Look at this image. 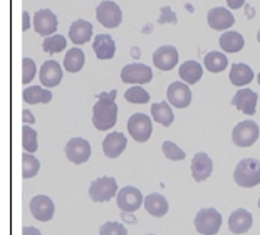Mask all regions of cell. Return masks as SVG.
Wrapping results in <instances>:
<instances>
[{"mask_svg":"<svg viewBox=\"0 0 260 235\" xmlns=\"http://www.w3.org/2000/svg\"><path fill=\"white\" fill-rule=\"evenodd\" d=\"M32 217L39 222H49L52 220L54 212H56V205L54 201L47 197V195H36L29 203Z\"/></svg>","mask_w":260,"mask_h":235,"instance_id":"8fae6325","label":"cell"},{"mask_svg":"<svg viewBox=\"0 0 260 235\" xmlns=\"http://www.w3.org/2000/svg\"><path fill=\"white\" fill-rule=\"evenodd\" d=\"M153 79V71L149 69V66L140 64V63H133L126 64L121 71V81L128 82V84H146Z\"/></svg>","mask_w":260,"mask_h":235,"instance_id":"9c48e42d","label":"cell"},{"mask_svg":"<svg viewBox=\"0 0 260 235\" xmlns=\"http://www.w3.org/2000/svg\"><path fill=\"white\" fill-rule=\"evenodd\" d=\"M36 76V64L34 61L29 59V57H24L22 59V82L24 84H29Z\"/></svg>","mask_w":260,"mask_h":235,"instance_id":"8d00e7d4","label":"cell"},{"mask_svg":"<svg viewBox=\"0 0 260 235\" xmlns=\"http://www.w3.org/2000/svg\"><path fill=\"white\" fill-rule=\"evenodd\" d=\"M39 79H41L42 86L56 87L62 79V69H60L57 61H46L41 67V72H39Z\"/></svg>","mask_w":260,"mask_h":235,"instance_id":"ffe728a7","label":"cell"},{"mask_svg":"<svg viewBox=\"0 0 260 235\" xmlns=\"http://www.w3.org/2000/svg\"><path fill=\"white\" fill-rule=\"evenodd\" d=\"M161 150H163V155L171 161H181L186 158L185 151L181 150L178 144H175L173 141H163Z\"/></svg>","mask_w":260,"mask_h":235,"instance_id":"e575fe53","label":"cell"},{"mask_svg":"<svg viewBox=\"0 0 260 235\" xmlns=\"http://www.w3.org/2000/svg\"><path fill=\"white\" fill-rule=\"evenodd\" d=\"M128 146V139L123 133L119 131H113L109 133L103 141V151L106 155V158H118V156L123 153Z\"/></svg>","mask_w":260,"mask_h":235,"instance_id":"e0dca14e","label":"cell"},{"mask_svg":"<svg viewBox=\"0 0 260 235\" xmlns=\"http://www.w3.org/2000/svg\"><path fill=\"white\" fill-rule=\"evenodd\" d=\"M66 158L73 161L74 165H82L89 160L91 156V144L82 138H73L69 139L64 148Z\"/></svg>","mask_w":260,"mask_h":235,"instance_id":"30bf717a","label":"cell"},{"mask_svg":"<svg viewBox=\"0 0 260 235\" xmlns=\"http://www.w3.org/2000/svg\"><path fill=\"white\" fill-rule=\"evenodd\" d=\"M22 17H24V25H22V31H27L29 29V25H30V19H29V14L24 12L22 14Z\"/></svg>","mask_w":260,"mask_h":235,"instance_id":"b9f144b4","label":"cell"},{"mask_svg":"<svg viewBox=\"0 0 260 235\" xmlns=\"http://www.w3.org/2000/svg\"><path fill=\"white\" fill-rule=\"evenodd\" d=\"M91 37H92V24H89L87 20L77 19L76 22H73V25L69 27V39L76 46L89 42Z\"/></svg>","mask_w":260,"mask_h":235,"instance_id":"7402d4cb","label":"cell"},{"mask_svg":"<svg viewBox=\"0 0 260 235\" xmlns=\"http://www.w3.org/2000/svg\"><path fill=\"white\" fill-rule=\"evenodd\" d=\"M203 64L210 72H222L223 69H226V66H229V59H226V55L223 52L213 50V52H208L205 55Z\"/></svg>","mask_w":260,"mask_h":235,"instance_id":"f546056e","label":"cell"},{"mask_svg":"<svg viewBox=\"0 0 260 235\" xmlns=\"http://www.w3.org/2000/svg\"><path fill=\"white\" fill-rule=\"evenodd\" d=\"M92 50H94V54H96L98 59L108 61V59H113L114 57V54H116V44L113 41V37L108 36V34H98V36L94 37Z\"/></svg>","mask_w":260,"mask_h":235,"instance_id":"44dd1931","label":"cell"},{"mask_svg":"<svg viewBox=\"0 0 260 235\" xmlns=\"http://www.w3.org/2000/svg\"><path fill=\"white\" fill-rule=\"evenodd\" d=\"M145 210L148 212L149 215L153 217H165L168 214V200L163 197L161 193H149L148 197L145 198Z\"/></svg>","mask_w":260,"mask_h":235,"instance_id":"603a6c76","label":"cell"},{"mask_svg":"<svg viewBox=\"0 0 260 235\" xmlns=\"http://www.w3.org/2000/svg\"><path fill=\"white\" fill-rule=\"evenodd\" d=\"M96 17H98L99 24L104 25L106 29H116V27L121 24V20H123V12H121L118 4L104 0V2L98 5Z\"/></svg>","mask_w":260,"mask_h":235,"instance_id":"ba28073f","label":"cell"},{"mask_svg":"<svg viewBox=\"0 0 260 235\" xmlns=\"http://www.w3.org/2000/svg\"><path fill=\"white\" fill-rule=\"evenodd\" d=\"M234 180L242 188H253L260 183V161L255 158H243L234 171Z\"/></svg>","mask_w":260,"mask_h":235,"instance_id":"7a4b0ae2","label":"cell"},{"mask_svg":"<svg viewBox=\"0 0 260 235\" xmlns=\"http://www.w3.org/2000/svg\"><path fill=\"white\" fill-rule=\"evenodd\" d=\"M230 82L237 87H243L247 84H250L253 81V71L243 63H235L232 64L230 69Z\"/></svg>","mask_w":260,"mask_h":235,"instance_id":"cb8c5ba5","label":"cell"},{"mask_svg":"<svg viewBox=\"0 0 260 235\" xmlns=\"http://www.w3.org/2000/svg\"><path fill=\"white\" fill-rule=\"evenodd\" d=\"M252 223H253V218L250 212L245 209H239V210L232 212L229 217V230L235 235H242L250 230Z\"/></svg>","mask_w":260,"mask_h":235,"instance_id":"d6986e66","label":"cell"},{"mask_svg":"<svg viewBox=\"0 0 260 235\" xmlns=\"http://www.w3.org/2000/svg\"><path fill=\"white\" fill-rule=\"evenodd\" d=\"M66 46H68V41H66V37L60 36V34H52V36L44 39V42H42L44 50L49 54L60 52V50L66 49Z\"/></svg>","mask_w":260,"mask_h":235,"instance_id":"d6a6232c","label":"cell"},{"mask_svg":"<svg viewBox=\"0 0 260 235\" xmlns=\"http://www.w3.org/2000/svg\"><path fill=\"white\" fill-rule=\"evenodd\" d=\"M203 76V67L197 61H186L180 66V77L186 84H197Z\"/></svg>","mask_w":260,"mask_h":235,"instance_id":"d4e9b609","label":"cell"},{"mask_svg":"<svg viewBox=\"0 0 260 235\" xmlns=\"http://www.w3.org/2000/svg\"><path fill=\"white\" fill-rule=\"evenodd\" d=\"M257 101H258V96L255 91H252V89H240V91H237L235 96L232 98V104L239 111H242V113L253 116L257 111Z\"/></svg>","mask_w":260,"mask_h":235,"instance_id":"9a60e30c","label":"cell"},{"mask_svg":"<svg viewBox=\"0 0 260 235\" xmlns=\"http://www.w3.org/2000/svg\"><path fill=\"white\" fill-rule=\"evenodd\" d=\"M257 79H258V84H260V72H258V77H257Z\"/></svg>","mask_w":260,"mask_h":235,"instance_id":"ee69618b","label":"cell"},{"mask_svg":"<svg viewBox=\"0 0 260 235\" xmlns=\"http://www.w3.org/2000/svg\"><path fill=\"white\" fill-rule=\"evenodd\" d=\"M195 228L202 235H217L222 227V214L217 209H202L195 217Z\"/></svg>","mask_w":260,"mask_h":235,"instance_id":"3957f363","label":"cell"},{"mask_svg":"<svg viewBox=\"0 0 260 235\" xmlns=\"http://www.w3.org/2000/svg\"><path fill=\"white\" fill-rule=\"evenodd\" d=\"M151 116H153V120L159 123L161 126H171L173 125V120H175L170 104L165 103V101L163 103H154L151 106Z\"/></svg>","mask_w":260,"mask_h":235,"instance_id":"f1b7e54d","label":"cell"},{"mask_svg":"<svg viewBox=\"0 0 260 235\" xmlns=\"http://www.w3.org/2000/svg\"><path fill=\"white\" fill-rule=\"evenodd\" d=\"M128 131L135 141L145 143L153 133V123L149 120V116L143 113H136L128 120Z\"/></svg>","mask_w":260,"mask_h":235,"instance_id":"52a82bcc","label":"cell"},{"mask_svg":"<svg viewBox=\"0 0 260 235\" xmlns=\"http://www.w3.org/2000/svg\"><path fill=\"white\" fill-rule=\"evenodd\" d=\"M213 171V161L212 158L200 151L191 158V177L195 182H205L207 178H210Z\"/></svg>","mask_w":260,"mask_h":235,"instance_id":"2e32d148","label":"cell"},{"mask_svg":"<svg viewBox=\"0 0 260 235\" xmlns=\"http://www.w3.org/2000/svg\"><path fill=\"white\" fill-rule=\"evenodd\" d=\"M22 235H42V233L36 227H24L22 228Z\"/></svg>","mask_w":260,"mask_h":235,"instance_id":"ab89813d","label":"cell"},{"mask_svg":"<svg viewBox=\"0 0 260 235\" xmlns=\"http://www.w3.org/2000/svg\"><path fill=\"white\" fill-rule=\"evenodd\" d=\"M116 91L101 93L98 96L96 104L92 106V125L99 131H108L116 125L118 118V106L114 103Z\"/></svg>","mask_w":260,"mask_h":235,"instance_id":"6da1fadb","label":"cell"},{"mask_svg":"<svg viewBox=\"0 0 260 235\" xmlns=\"http://www.w3.org/2000/svg\"><path fill=\"white\" fill-rule=\"evenodd\" d=\"M39 170H41V161L32 153L24 151V155H22V177L34 178L39 173Z\"/></svg>","mask_w":260,"mask_h":235,"instance_id":"4dcf8cb0","label":"cell"},{"mask_svg":"<svg viewBox=\"0 0 260 235\" xmlns=\"http://www.w3.org/2000/svg\"><path fill=\"white\" fill-rule=\"evenodd\" d=\"M59 25L57 22V17L52 10L49 9H42V10H37L36 15H34V29L39 36L42 37H49L56 32Z\"/></svg>","mask_w":260,"mask_h":235,"instance_id":"7c38bea8","label":"cell"},{"mask_svg":"<svg viewBox=\"0 0 260 235\" xmlns=\"http://www.w3.org/2000/svg\"><path fill=\"white\" fill-rule=\"evenodd\" d=\"M116 201L123 214H135L140 207L145 203V197L136 187H123L116 195Z\"/></svg>","mask_w":260,"mask_h":235,"instance_id":"8992f818","label":"cell"},{"mask_svg":"<svg viewBox=\"0 0 260 235\" xmlns=\"http://www.w3.org/2000/svg\"><path fill=\"white\" fill-rule=\"evenodd\" d=\"M146 235H154V233H146Z\"/></svg>","mask_w":260,"mask_h":235,"instance_id":"bcb514c9","label":"cell"},{"mask_svg":"<svg viewBox=\"0 0 260 235\" xmlns=\"http://www.w3.org/2000/svg\"><path fill=\"white\" fill-rule=\"evenodd\" d=\"M99 235H128V230L119 222H106L99 228Z\"/></svg>","mask_w":260,"mask_h":235,"instance_id":"d590c367","label":"cell"},{"mask_svg":"<svg viewBox=\"0 0 260 235\" xmlns=\"http://www.w3.org/2000/svg\"><path fill=\"white\" fill-rule=\"evenodd\" d=\"M178 50L173 46H161L154 50L153 54V64L158 67L159 71H171L178 64Z\"/></svg>","mask_w":260,"mask_h":235,"instance_id":"5bb4252c","label":"cell"},{"mask_svg":"<svg viewBox=\"0 0 260 235\" xmlns=\"http://www.w3.org/2000/svg\"><path fill=\"white\" fill-rule=\"evenodd\" d=\"M84 61H86V55L84 52L79 49V47H73L69 49L68 52L64 55V67L68 72H79L84 66Z\"/></svg>","mask_w":260,"mask_h":235,"instance_id":"4316f807","label":"cell"},{"mask_svg":"<svg viewBox=\"0 0 260 235\" xmlns=\"http://www.w3.org/2000/svg\"><path fill=\"white\" fill-rule=\"evenodd\" d=\"M260 136V128L255 121L252 120H245L239 123L234 128V133H232V141H234L237 146L240 148H247L255 144V141Z\"/></svg>","mask_w":260,"mask_h":235,"instance_id":"277c9868","label":"cell"},{"mask_svg":"<svg viewBox=\"0 0 260 235\" xmlns=\"http://www.w3.org/2000/svg\"><path fill=\"white\" fill-rule=\"evenodd\" d=\"M167 98L171 106L183 109L191 103V91L186 82H171L167 89Z\"/></svg>","mask_w":260,"mask_h":235,"instance_id":"4fadbf2b","label":"cell"},{"mask_svg":"<svg viewBox=\"0 0 260 235\" xmlns=\"http://www.w3.org/2000/svg\"><path fill=\"white\" fill-rule=\"evenodd\" d=\"M22 120H24V125H32L36 121V118L32 116V113L29 109H24L22 111Z\"/></svg>","mask_w":260,"mask_h":235,"instance_id":"f35d334b","label":"cell"},{"mask_svg":"<svg viewBox=\"0 0 260 235\" xmlns=\"http://www.w3.org/2000/svg\"><path fill=\"white\" fill-rule=\"evenodd\" d=\"M257 39H258V42H260V31L257 32Z\"/></svg>","mask_w":260,"mask_h":235,"instance_id":"7bdbcfd3","label":"cell"},{"mask_svg":"<svg viewBox=\"0 0 260 235\" xmlns=\"http://www.w3.org/2000/svg\"><path fill=\"white\" fill-rule=\"evenodd\" d=\"M226 4H229L230 9H240L243 4H245V0H226Z\"/></svg>","mask_w":260,"mask_h":235,"instance_id":"60d3db41","label":"cell"},{"mask_svg":"<svg viewBox=\"0 0 260 235\" xmlns=\"http://www.w3.org/2000/svg\"><path fill=\"white\" fill-rule=\"evenodd\" d=\"M124 99L133 104H145L149 101V94H148V91H145L141 86L136 84V86L129 87L128 91L124 93Z\"/></svg>","mask_w":260,"mask_h":235,"instance_id":"836d02e7","label":"cell"},{"mask_svg":"<svg viewBox=\"0 0 260 235\" xmlns=\"http://www.w3.org/2000/svg\"><path fill=\"white\" fill-rule=\"evenodd\" d=\"M159 24H167V22H171V24H176V14L171 10L168 5L167 7H163L161 9V15H159V19H158Z\"/></svg>","mask_w":260,"mask_h":235,"instance_id":"74e56055","label":"cell"},{"mask_svg":"<svg viewBox=\"0 0 260 235\" xmlns=\"http://www.w3.org/2000/svg\"><path fill=\"white\" fill-rule=\"evenodd\" d=\"M118 183L113 177H101L98 180H94L89 187V197L92 201L96 203H101V201H108L111 200L114 195H118Z\"/></svg>","mask_w":260,"mask_h":235,"instance_id":"5b68a950","label":"cell"},{"mask_svg":"<svg viewBox=\"0 0 260 235\" xmlns=\"http://www.w3.org/2000/svg\"><path fill=\"white\" fill-rule=\"evenodd\" d=\"M22 98L27 104H41V103H51L52 101V93L47 91L41 86H30L25 87L22 93Z\"/></svg>","mask_w":260,"mask_h":235,"instance_id":"484cf974","label":"cell"},{"mask_svg":"<svg viewBox=\"0 0 260 235\" xmlns=\"http://www.w3.org/2000/svg\"><path fill=\"white\" fill-rule=\"evenodd\" d=\"M258 209H260V198H258Z\"/></svg>","mask_w":260,"mask_h":235,"instance_id":"f6af8a7d","label":"cell"},{"mask_svg":"<svg viewBox=\"0 0 260 235\" xmlns=\"http://www.w3.org/2000/svg\"><path fill=\"white\" fill-rule=\"evenodd\" d=\"M243 44H245L243 37L235 31L223 32L222 37H220V47H222L225 52H239V50L243 49Z\"/></svg>","mask_w":260,"mask_h":235,"instance_id":"83f0119b","label":"cell"},{"mask_svg":"<svg viewBox=\"0 0 260 235\" xmlns=\"http://www.w3.org/2000/svg\"><path fill=\"white\" fill-rule=\"evenodd\" d=\"M22 146L27 153H36L39 144H37V131L32 130L30 125L22 126Z\"/></svg>","mask_w":260,"mask_h":235,"instance_id":"1f68e13d","label":"cell"},{"mask_svg":"<svg viewBox=\"0 0 260 235\" xmlns=\"http://www.w3.org/2000/svg\"><path fill=\"white\" fill-rule=\"evenodd\" d=\"M207 22H208V25L215 31H225V29H230V27L235 24V17L229 9L215 7L208 12Z\"/></svg>","mask_w":260,"mask_h":235,"instance_id":"ac0fdd59","label":"cell"}]
</instances>
